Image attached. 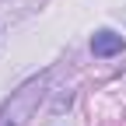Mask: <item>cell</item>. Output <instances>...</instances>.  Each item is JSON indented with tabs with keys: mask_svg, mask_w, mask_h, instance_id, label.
<instances>
[{
	"mask_svg": "<svg viewBox=\"0 0 126 126\" xmlns=\"http://www.w3.org/2000/svg\"><path fill=\"white\" fill-rule=\"evenodd\" d=\"M91 53L94 56H116V53H123V35H116V32H98V35L91 39Z\"/></svg>",
	"mask_w": 126,
	"mask_h": 126,
	"instance_id": "6da1fadb",
	"label": "cell"
}]
</instances>
